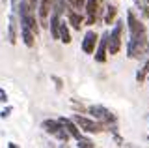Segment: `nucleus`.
<instances>
[{"label": "nucleus", "instance_id": "obj_9", "mask_svg": "<svg viewBox=\"0 0 149 148\" xmlns=\"http://www.w3.org/2000/svg\"><path fill=\"white\" fill-rule=\"evenodd\" d=\"M108 32H104V34L101 36V43H99V47H97V53H95V60L97 62H104L106 60V49H108Z\"/></svg>", "mask_w": 149, "mask_h": 148}, {"label": "nucleus", "instance_id": "obj_3", "mask_svg": "<svg viewBox=\"0 0 149 148\" xmlns=\"http://www.w3.org/2000/svg\"><path fill=\"white\" fill-rule=\"evenodd\" d=\"M60 122H62L63 126H65V129L71 133V137H74V139L78 141V148H80V146H84V148H93V146H95V144H93V142L90 141V139H84V137H82V133L78 131V128H77V126H74V124H77L74 120L62 116V118H60Z\"/></svg>", "mask_w": 149, "mask_h": 148}, {"label": "nucleus", "instance_id": "obj_12", "mask_svg": "<svg viewBox=\"0 0 149 148\" xmlns=\"http://www.w3.org/2000/svg\"><path fill=\"white\" fill-rule=\"evenodd\" d=\"M60 39L63 43H69L71 41V36H69V30H67V25L65 23H60Z\"/></svg>", "mask_w": 149, "mask_h": 148}, {"label": "nucleus", "instance_id": "obj_6", "mask_svg": "<svg viewBox=\"0 0 149 148\" xmlns=\"http://www.w3.org/2000/svg\"><path fill=\"white\" fill-rule=\"evenodd\" d=\"M73 120L77 122V126L82 129V131H86V133H97L101 129V126L97 122H93V120L90 118H86V116H80V114H74Z\"/></svg>", "mask_w": 149, "mask_h": 148}, {"label": "nucleus", "instance_id": "obj_16", "mask_svg": "<svg viewBox=\"0 0 149 148\" xmlns=\"http://www.w3.org/2000/svg\"><path fill=\"white\" fill-rule=\"evenodd\" d=\"M9 111H11V107H8V109H4V111H2V113H0V116H2V118H6V116H8V114H9Z\"/></svg>", "mask_w": 149, "mask_h": 148}, {"label": "nucleus", "instance_id": "obj_18", "mask_svg": "<svg viewBox=\"0 0 149 148\" xmlns=\"http://www.w3.org/2000/svg\"><path fill=\"white\" fill-rule=\"evenodd\" d=\"M136 4H140V0H136Z\"/></svg>", "mask_w": 149, "mask_h": 148}, {"label": "nucleus", "instance_id": "obj_8", "mask_svg": "<svg viewBox=\"0 0 149 148\" xmlns=\"http://www.w3.org/2000/svg\"><path fill=\"white\" fill-rule=\"evenodd\" d=\"M95 43H97V34L93 30L86 32V36H84V41H82V51L86 54H91L93 51H95Z\"/></svg>", "mask_w": 149, "mask_h": 148}, {"label": "nucleus", "instance_id": "obj_11", "mask_svg": "<svg viewBox=\"0 0 149 148\" xmlns=\"http://www.w3.org/2000/svg\"><path fill=\"white\" fill-rule=\"evenodd\" d=\"M67 19H69V23L73 25V28H77V30H80V26L84 25L82 15H78L77 10H69V13H67Z\"/></svg>", "mask_w": 149, "mask_h": 148}, {"label": "nucleus", "instance_id": "obj_7", "mask_svg": "<svg viewBox=\"0 0 149 148\" xmlns=\"http://www.w3.org/2000/svg\"><path fill=\"white\" fill-rule=\"evenodd\" d=\"M86 25H95L97 13H99V0H86Z\"/></svg>", "mask_w": 149, "mask_h": 148}, {"label": "nucleus", "instance_id": "obj_17", "mask_svg": "<svg viewBox=\"0 0 149 148\" xmlns=\"http://www.w3.org/2000/svg\"><path fill=\"white\" fill-rule=\"evenodd\" d=\"M6 2H8V0H2V4H4V6H6Z\"/></svg>", "mask_w": 149, "mask_h": 148}, {"label": "nucleus", "instance_id": "obj_20", "mask_svg": "<svg viewBox=\"0 0 149 148\" xmlns=\"http://www.w3.org/2000/svg\"><path fill=\"white\" fill-rule=\"evenodd\" d=\"M147 4H149V0H147Z\"/></svg>", "mask_w": 149, "mask_h": 148}, {"label": "nucleus", "instance_id": "obj_5", "mask_svg": "<svg viewBox=\"0 0 149 148\" xmlns=\"http://www.w3.org/2000/svg\"><path fill=\"white\" fill-rule=\"evenodd\" d=\"M90 114L93 118H97V120H101L102 124H114L116 122V116L110 113L106 107H102V105H93V107H90Z\"/></svg>", "mask_w": 149, "mask_h": 148}, {"label": "nucleus", "instance_id": "obj_13", "mask_svg": "<svg viewBox=\"0 0 149 148\" xmlns=\"http://www.w3.org/2000/svg\"><path fill=\"white\" fill-rule=\"evenodd\" d=\"M116 17V6L114 4H106V13H104V23L110 25V21Z\"/></svg>", "mask_w": 149, "mask_h": 148}, {"label": "nucleus", "instance_id": "obj_15", "mask_svg": "<svg viewBox=\"0 0 149 148\" xmlns=\"http://www.w3.org/2000/svg\"><path fill=\"white\" fill-rule=\"evenodd\" d=\"M140 10H142V13H143L146 17H149V8H147V6H140Z\"/></svg>", "mask_w": 149, "mask_h": 148}, {"label": "nucleus", "instance_id": "obj_2", "mask_svg": "<svg viewBox=\"0 0 149 148\" xmlns=\"http://www.w3.org/2000/svg\"><path fill=\"white\" fill-rule=\"evenodd\" d=\"M41 126H43V129H45L47 133L54 135L56 139H60L62 142H67V141H69V137H71V133L65 129V126H63L62 122H60V120H45Z\"/></svg>", "mask_w": 149, "mask_h": 148}, {"label": "nucleus", "instance_id": "obj_14", "mask_svg": "<svg viewBox=\"0 0 149 148\" xmlns=\"http://www.w3.org/2000/svg\"><path fill=\"white\" fill-rule=\"evenodd\" d=\"M67 4H69V8L71 10H80V8L84 6V0H67Z\"/></svg>", "mask_w": 149, "mask_h": 148}, {"label": "nucleus", "instance_id": "obj_4", "mask_svg": "<svg viewBox=\"0 0 149 148\" xmlns=\"http://www.w3.org/2000/svg\"><path fill=\"white\" fill-rule=\"evenodd\" d=\"M121 34H123V21H118L114 26V30L108 36V53L118 54L121 49Z\"/></svg>", "mask_w": 149, "mask_h": 148}, {"label": "nucleus", "instance_id": "obj_10", "mask_svg": "<svg viewBox=\"0 0 149 148\" xmlns=\"http://www.w3.org/2000/svg\"><path fill=\"white\" fill-rule=\"evenodd\" d=\"M50 8H52V0H41L39 2V21L43 26H47V15H49Z\"/></svg>", "mask_w": 149, "mask_h": 148}, {"label": "nucleus", "instance_id": "obj_19", "mask_svg": "<svg viewBox=\"0 0 149 148\" xmlns=\"http://www.w3.org/2000/svg\"><path fill=\"white\" fill-rule=\"evenodd\" d=\"M147 81H149V75H147Z\"/></svg>", "mask_w": 149, "mask_h": 148}, {"label": "nucleus", "instance_id": "obj_1", "mask_svg": "<svg viewBox=\"0 0 149 148\" xmlns=\"http://www.w3.org/2000/svg\"><path fill=\"white\" fill-rule=\"evenodd\" d=\"M127 25H129V43H127L129 58H146L149 54V43H147V32L143 23H140L134 17V13L129 10Z\"/></svg>", "mask_w": 149, "mask_h": 148}]
</instances>
